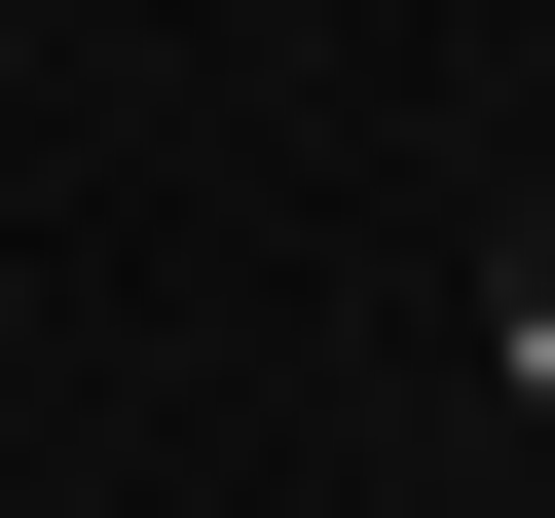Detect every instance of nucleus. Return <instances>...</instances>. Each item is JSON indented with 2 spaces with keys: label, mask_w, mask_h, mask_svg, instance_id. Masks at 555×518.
I'll return each instance as SVG.
<instances>
[{
  "label": "nucleus",
  "mask_w": 555,
  "mask_h": 518,
  "mask_svg": "<svg viewBox=\"0 0 555 518\" xmlns=\"http://www.w3.org/2000/svg\"><path fill=\"white\" fill-rule=\"evenodd\" d=\"M481 407H518V444H555V222H518V259H481Z\"/></svg>",
  "instance_id": "f257e3e1"
}]
</instances>
